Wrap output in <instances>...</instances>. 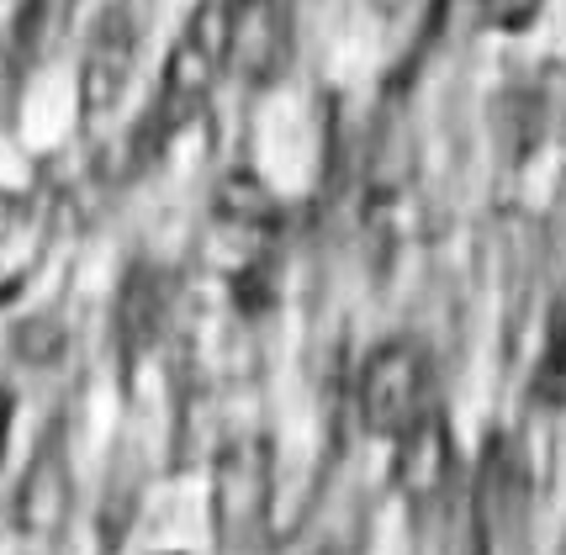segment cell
<instances>
[{
    "instance_id": "1",
    "label": "cell",
    "mask_w": 566,
    "mask_h": 555,
    "mask_svg": "<svg viewBox=\"0 0 566 555\" xmlns=\"http://www.w3.org/2000/svg\"><path fill=\"white\" fill-rule=\"evenodd\" d=\"M228 74V38H222V0H197V11L175 32L165 70H159V91L148 106L138 138L148 148H165L212 101L218 80Z\"/></svg>"
},
{
    "instance_id": "2",
    "label": "cell",
    "mask_w": 566,
    "mask_h": 555,
    "mask_svg": "<svg viewBox=\"0 0 566 555\" xmlns=\"http://www.w3.org/2000/svg\"><path fill=\"white\" fill-rule=\"evenodd\" d=\"M228 74L249 91H271L286 80L296 59V11L292 0H222Z\"/></svg>"
},
{
    "instance_id": "3",
    "label": "cell",
    "mask_w": 566,
    "mask_h": 555,
    "mask_svg": "<svg viewBox=\"0 0 566 555\" xmlns=\"http://www.w3.org/2000/svg\"><path fill=\"white\" fill-rule=\"evenodd\" d=\"M423 391H429V360L413 338H387L376 344L355 376V408L370 434L397 439L413 418L423 412Z\"/></svg>"
},
{
    "instance_id": "4",
    "label": "cell",
    "mask_w": 566,
    "mask_h": 555,
    "mask_svg": "<svg viewBox=\"0 0 566 555\" xmlns=\"http://www.w3.org/2000/svg\"><path fill=\"white\" fill-rule=\"evenodd\" d=\"M138 49H144V32H138V17L127 0H112L101 6V17L85 32V49H80V117L101 122L117 112V101L127 96L133 85V70H138Z\"/></svg>"
},
{
    "instance_id": "5",
    "label": "cell",
    "mask_w": 566,
    "mask_h": 555,
    "mask_svg": "<svg viewBox=\"0 0 566 555\" xmlns=\"http://www.w3.org/2000/svg\"><path fill=\"white\" fill-rule=\"evenodd\" d=\"M271 507V444L260 434H239L218 450V471H212V513L228 540L254 534V524Z\"/></svg>"
},
{
    "instance_id": "6",
    "label": "cell",
    "mask_w": 566,
    "mask_h": 555,
    "mask_svg": "<svg viewBox=\"0 0 566 555\" xmlns=\"http://www.w3.org/2000/svg\"><path fill=\"white\" fill-rule=\"evenodd\" d=\"M392 444H397V460H392L397 492H402L408 503H434L444 486H450V471H455V439H450V423H444L434 408H423Z\"/></svg>"
},
{
    "instance_id": "7",
    "label": "cell",
    "mask_w": 566,
    "mask_h": 555,
    "mask_svg": "<svg viewBox=\"0 0 566 555\" xmlns=\"http://www.w3.org/2000/svg\"><path fill=\"white\" fill-rule=\"evenodd\" d=\"M64 513H70V465L59 455V444H49L27 465L22 492H17V524L27 540H53L64 530Z\"/></svg>"
},
{
    "instance_id": "8",
    "label": "cell",
    "mask_w": 566,
    "mask_h": 555,
    "mask_svg": "<svg viewBox=\"0 0 566 555\" xmlns=\"http://www.w3.org/2000/svg\"><path fill=\"white\" fill-rule=\"evenodd\" d=\"M159 317H165V291L148 270H133L127 275L123 296H117V328L127 338V355H138L148 338L159 334Z\"/></svg>"
},
{
    "instance_id": "9",
    "label": "cell",
    "mask_w": 566,
    "mask_h": 555,
    "mask_svg": "<svg viewBox=\"0 0 566 555\" xmlns=\"http://www.w3.org/2000/svg\"><path fill=\"white\" fill-rule=\"evenodd\" d=\"M535 397L551 408H566V286L556 291L551 317H545V355L535 365Z\"/></svg>"
},
{
    "instance_id": "10",
    "label": "cell",
    "mask_w": 566,
    "mask_h": 555,
    "mask_svg": "<svg viewBox=\"0 0 566 555\" xmlns=\"http://www.w3.org/2000/svg\"><path fill=\"white\" fill-rule=\"evenodd\" d=\"M493 6H497V27H530L535 11H541V0H493Z\"/></svg>"
},
{
    "instance_id": "11",
    "label": "cell",
    "mask_w": 566,
    "mask_h": 555,
    "mask_svg": "<svg viewBox=\"0 0 566 555\" xmlns=\"http://www.w3.org/2000/svg\"><path fill=\"white\" fill-rule=\"evenodd\" d=\"M370 11H376V22H387V27H397V22H408L413 11H419L423 0H366Z\"/></svg>"
}]
</instances>
